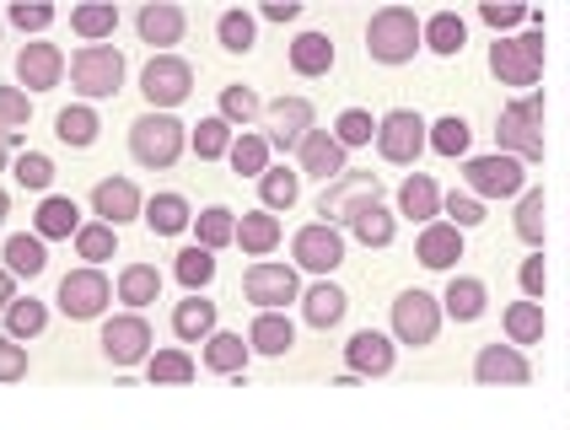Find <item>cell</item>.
<instances>
[{"label": "cell", "mask_w": 570, "mask_h": 430, "mask_svg": "<svg viewBox=\"0 0 570 430\" xmlns=\"http://www.w3.org/2000/svg\"><path fill=\"white\" fill-rule=\"evenodd\" d=\"M6 22H11L17 33H43V28L54 22V6H43V0H33V6H28V0H11V6H6Z\"/></svg>", "instance_id": "cell-55"}, {"label": "cell", "mask_w": 570, "mask_h": 430, "mask_svg": "<svg viewBox=\"0 0 570 430\" xmlns=\"http://www.w3.org/2000/svg\"><path fill=\"white\" fill-rule=\"evenodd\" d=\"M474 377L485 387H522L532 383V366L528 355L517 350V344H479V355H474Z\"/></svg>", "instance_id": "cell-19"}, {"label": "cell", "mask_w": 570, "mask_h": 430, "mask_svg": "<svg viewBox=\"0 0 570 430\" xmlns=\"http://www.w3.org/2000/svg\"><path fill=\"white\" fill-rule=\"evenodd\" d=\"M183 146H189V129L178 125L172 114H140V119L129 125V157L151 172L172 168V162L183 157Z\"/></svg>", "instance_id": "cell-4"}, {"label": "cell", "mask_w": 570, "mask_h": 430, "mask_svg": "<svg viewBox=\"0 0 570 430\" xmlns=\"http://www.w3.org/2000/svg\"><path fill=\"white\" fill-rule=\"evenodd\" d=\"M172 334L183 344H204L215 334V301H204V297L178 301V307H172Z\"/></svg>", "instance_id": "cell-40"}, {"label": "cell", "mask_w": 570, "mask_h": 430, "mask_svg": "<svg viewBox=\"0 0 570 430\" xmlns=\"http://www.w3.org/2000/svg\"><path fill=\"white\" fill-rule=\"evenodd\" d=\"M194 355L183 350V344H167V350H157L151 361H146V377H151V387H189L194 383Z\"/></svg>", "instance_id": "cell-38"}, {"label": "cell", "mask_w": 570, "mask_h": 430, "mask_svg": "<svg viewBox=\"0 0 570 430\" xmlns=\"http://www.w3.org/2000/svg\"><path fill=\"white\" fill-rule=\"evenodd\" d=\"M243 291H247V301H253L258 312H285L291 301H302V275H296V264L258 258V264H247Z\"/></svg>", "instance_id": "cell-9"}, {"label": "cell", "mask_w": 570, "mask_h": 430, "mask_svg": "<svg viewBox=\"0 0 570 430\" xmlns=\"http://www.w3.org/2000/svg\"><path fill=\"white\" fill-rule=\"evenodd\" d=\"M425 146H431V125H425L414 108H393V114L377 119V157H382V162L414 168Z\"/></svg>", "instance_id": "cell-7"}, {"label": "cell", "mask_w": 570, "mask_h": 430, "mask_svg": "<svg viewBox=\"0 0 570 430\" xmlns=\"http://www.w3.org/2000/svg\"><path fill=\"white\" fill-rule=\"evenodd\" d=\"M463 183H468V194L485 205V200H522L528 194V168L517 162V157H506V151H495V157H468L463 162Z\"/></svg>", "instance_id": "cell-6"}, {"label": "cell", "mask_w": 570, "mask_h": 430, "mask_svg": "<svg viewBox=\"0 0 570 430\" xmlns=\"http://www.w3.org/2000/svg\"><path fill=\"white\" fill-rule=\"evenodd\" d=\"M17 377H28V350L0 334V383H17Z\"/></svg>", "instance_id": "cell-58"}, {"label": "cell", "mask_w": 570, "mask_h": 430, "mask_svg": "<svg viewBox=\"0 0 570 430\" xmlns=\"http://www.w3.org/2000/svg\"><path fill=\"white\" fill-rule=\"evenodd\" d=\"M495 140L506 157H517L522 168L528 162H543V92H522L500 108V125H495Z\"/></svg>", "instance_id": "cell-1"}, {"label": "cell", "mask_w": 570, "mask_h": 430, "mask_svg": "<svg viewBox=\"0 0 570 430\" xmlns=\"http://www.w3.org/2000/svg\"><path fill=\"white\" fill-rule=\"evenodd\" d=\"M194 243L200 248H232L238 243V211H226V205H204L200 215H194Z\"/></svg>", "instance_id": "cell-42"}, {"label": "cell", "mask_w": 570, "mask_h": 430, "mask_svg": "<svg viewBox=\"0 0 570 430\" xmlns=\"http://www.w3.org/2000/svg\"><path fill=\"white\" fill-rule=\"evenodd\" d=\"M60 312L65 318H76V323H92V318H103L108 312V301H114V286H108V275L103 269H71L65 280H60Z\"/></svg>", "instance_id": "cell-13"}, {"label": "cell", "mask_w": 570, "mask_h": 430, "mask_svg": "<svg viewBox=\"0 0 570 430\" xmlns=\"http://www.w3.org/2000/svg\"><path fill=\"white\" fill-rule=\"evenodd\" d=\"M140 92H146L151 114H167V108H178L194 92V65L178 60V54H151L146 71H140Z\"/></svg>", "instance_id": "cell-10"}, {"label": "cell", "mask_w": 570, "mask_h": 430, "mask_svg": "<svg viewBox=\"0 0 570 430\" xmlns=\"http://www.w3.org/2000/svg\"><path fill=\"white\" fill-rule=\"evenodd\" d=\"M124 54L114 43H82L76 54H71V86H76V97L82 103H97V97H119L124 86Z\"/></svg>", "instance_id": "cell-5"}, {"label": "cell", "mask_w": 570, "mask_h": 430, "mask_svg": "<svg viewBox=\"0 0 570 430\" xmlns=\"http://www.w3.org/2000/svg\"><path fill=\"white\" fill-rule=\"evenodd\" d=\"M28 119H33V97L22 86H0V125H6V135H22Z\"/></svg>", "instance_id": "cell-54"}, {"label": "cell", "mask_w": 570, "mask_h": 430, "mask_svg": "<svg viewBox=\"0 0 570 430\" xmlns=\"http://www.w3.org/2000/svg\"><path fill=\"white\" fill-rule=\"evenodd\" d=\"M517 280H522V297L528 301H543V291H549V269H543V258H522Z\"/></svg>", "instance_id": "cell-59"}, {"label": "cell", "mask_w": 570, "mask_h": 430, "mask_svg": "<svg viewBox=\"0 0 570 430\" xmlns=\"http://www.w3.org/2000/svg\"><path fill=\"white\" fill-rule=\"evenodd\" d=\"M399 215L420 221V226H431L442 215V189H436L431 172H409L404 183H399Z\"/></svg>", "instance_id": "cell-25"}, {"label": "cell", "mask_w": 570, "mask_h": 430, "mask_svg": "<svg viewBox=\"0 0 570 430\" xmlns=\"http://www.w3.org/2000/svg\"><path fill=\"white\" fill-rule=\"evenodd\" d=\"M226 162H232V172L238 178H264L270 172V135H253V129H243L238 140H232V151H226Z\"/></svg>", "instance_id": "cell-43"}, {"label": "cell", "mask_w": 570, "mask_h": 430, "mask_svg": "<svg viewBox=\"0 0 570 430\" xmlns=\"http://www.w3.org/2000/svg\"><path fill=\"white\" fill-rule=\"evenodd\" d=\"M258 200H264V211H291L296 200H302V172L296 168H270L258 178Z\"/></svg>", "instance_id": "cell-46"}, {"label": "cell", "mask_w": 570, "mask_h": 430, "mask_svg": "<svg viewBox=\"0 0 570 430\" xmlns=\"http://www.w3.org/2000/svg\"><path fill=\"white\" fill-rule=\"evenodd\" d=\"M345 312H350V297L339 291V286H328V280H318L313 291H302V318L313 323V329H339L345 323Z\"/></svg>", "instance_id": "cell-31"}, {"label": "cell", "mask_w": 570, "mask_h": 430, "mask_svg": "<svg viewBox=\"0 0 570 430\" xmlns=\"http://www.w3.org/2000/svg\"><path fill=\"white\" fill-rule=\"evenodd\" d=\"M291 258H296V269L328 280V275L345 264V232L328 226V221H313V226H302V232L291 237Z\"/></svg>", "instance_id": "cell-14"}, {"label": "cell", "mask_w": 570, "mask_h": 430, "mask_svg": "<svg viewBox=\"0 0 570 430\" xmlns=\"http://www.w3.org/2000/svg\"><path fill=\"white\" fill-rule=\"evenodd\" d=\"M414 258H420L425 269H457V258H463V232H457L452 221H431V226H420V237H414Z\"/></svg>", "instance_id": "cell-22"}, {"label": "cell", "mask_w": 570, "mask_h": 430, "mask_svg": "<svg viewBox=\"0 0 570 430\" xmlns=\"http://www.w3.org/2000/svg\"><path fill=\"white\" fill-rule=\"evenodd\" d=\"M97 129H103V119H97V108H92V103H71V108H60V114H54V135H60L71 151L97 146Z\"/></svg>", "instance_id": "cell-37"}, {"label": "cell", "mask_w": 570, "mask_h": 430, "mask_svg": "<svg viewBox=\"0 0 570 430\" xmlns=\"http://www.w3.org/2000/svg\"><path fill=\"white\" fill-rule=\"evenodd\" d=\"M393 361H399V344L388 340V334H377V329H356L350 344H345V366H350L356 383L361 377H388Z\"/></svg>", "instance_id": "cell-17"}, {"label": "cell", "mask_w": 570, "mask_h": 430, "mask_svg": "<svg viewBox=\"0 0 570 430\" xmlns=\"http://www.w3.org/2000/svg\"><path fill=\"white\" fill-rule=\"evenodd\" d=\"M420 33H425V49H431V54H442V60H457V54L468 49V22H463L457 11H436V17H425V22H420Z\"/></svg>", "instance_id": "cell-35"}, {"label": "cell", "mask_w": 570, "mask_h": 430, "mask_svg": "<svg viewBox=\"0 0 570 430\" xmlns=\"http://www.w3.org/2000/svg\"><path fill=\"white\" fill-rule=\"evenodd\" d=\"M114 254H119V232H114V226H103V221H86L82 232H76V258H86V269L108 264Z\"/></svg>", "instance_id": "cell-50"}, {"label": "cell", "mask_w": 570, "mask_h": 430, "mask_svg": "<svg viewBox=\"0 0 570 430\" xmlns=\"http://www.w3.org/2000/svg\"><path fill=\"white\" fill-rule=\"evenodd\" d=\"M371 200H382V178L377 172H339L334 183H324V194H318V215H324L328 226H339V221H350V215L371 205Z\"/></svg>", "instance_id": "cell-12"}, {"label": "cell", "mask_w": 570, "mask_h": 430, "mask_svg": "<svg viewBox=\"0 0 570 430\" xmlns=\"http://www.w3.org/2000/svg\"><path fill=\"white\" fill-rule=\"evenodd\" d=\"M43 329H49V307L39 297H17L6 307V340L28 344V340H39Z\"/></svg>", "instance_id": "cell-44"}, {"label": "cell", "mask_w": 570, "mask_h": 430, "mask_svg": "<svg viewBox=\"0 0 570 430\" xmlns=\"http://www.w3.org/2000/svg\"><path fill=\"white\" fill-rule=\"evenodd\" d=\"M92 211L103 226H129V221H140L146 215V200H140V189L129 183V178H103L97 189H92Z\"/></svg>", "instance_id": "cell-20"}, {"label": "cell", "mask_w": 570, "mask_h": 430, "mask_svg": "<svg viewBox=\"0 0 570 430\" xmlns=\"http://www.w3.org/2000/svg\"><path fill=\"white\" fill-rule=\"evenodd\" d=\"M528 17H532L528 6H500V0H485V6H479V22L495 28V39H511V28H522Z\"/></svg>", "instance_id": "cell-56"}, {"label": "cell", "mask_w": 570, "mask_h": 430, "mask_svg": "<svg viewBox=\"0 0 570 430\" xmlns=\"http://www.w3.org/2000/svg\"><path fill=\"white\" fill-rule=\"evenodd\" d=\"M135 33L157 54H172V43H183V33H189V11L172 6V0H151V6L135 11Z\"/></svg>", "instance_id": "cell-16"}, {"label": "cell", "mask_w": 570, "mask_h": 430, "mask_svg": "<svg viewBox=\"0 0 570 430\" xmlns=\"http://www.w3.org/2000/svg\"><path fill=\"white\" fill-rule=\"evenodd\" d=\"M11 178H17V189L49 194V183H54V162H49L43 151H22V157L11 162Z\"/></svg>", "instance_id": "cell-53"}, {"label": "cell", "mask_w": 570, "mask_h": 430, "mask_svg": "<svg viewBox=\"0 0 570 430\" xmlns=\"http://www.w3.org/2000/svg\"><path fill=\"white\" fill-rule=\"evenodd\" d=\"M0 258H6V269L17 275V280H33L49 269V248H43L39 232H11L6 243H0Z\"/></svg>", "instance_id": "cell-29"}, {"label": "cell", "mask_w": 570, "mask_h": 430, "mask_svg": "<svg viewBox=\"0 0 570 430\" xmlns=\"http://www.w3.org/2000/svg\"><path fill=\"white\" fill-rule=\"evenodd\" d=\"M232 140H238V129L226 125L221 114L200 119V125H194V135H189V146H194V157H200V162H221V157L232 151Z\"/></svg>", "instance_id": "cell-47"}, {"label": "cell", "mask_w": 570, "mask_h": 430, "mask_svg": "<svg viewBox=\"0 0 570 430\" xmlns=\"http://www.w3.org/2000/svg\"><path fill=\"white\" fill-rule=\"evenodd\" d=\"M543 232H549V200H543V189H528L517 200V237L528 248H543Z\"/></svg>", "instance_id": "cell-49"}, {"label": "cell", "mask_w": 570, "mask_h": 430, "mask_svg": "<svg viewBox=\"0 0 570 430\" xmlns=\"http://www.w3.org/2000/svg\"><path fill=\"white\" fill-rule=\"evenodd\" d=\"M215 43H221L226 54H253V43H258V17L243 11V6L221 11V17H215Z\"/></svg>", "instance_id": "cell-41"}, {"label": "cell", "mask_w": 570, "mask_h": 430, "mask_svg": "<svg viewBox=\"0 0 570 430\" xmlns=\"http://www.w3.org/2000/svg\"><path fill=\"white\" fill-rule=\"evenodd\" d=\"M97 344H103V355H108L114 366H146V361L157 355V334H151V323H146L140 312H119V318H108Z\"/></svg>", "instance_id": "cell-11"}, {"label": "cell", "mask_w": 570, "mask_h": 430, "mask_svg": "<svg viewBox=\"0 0 570 430\" xmlns=\"http://www.w3.org/2000/svg\"><path fill=\"white\" fill-rule=\"evenodd\" d=\"M291 71H296V76H307V82L328 76V71H334V39L318 33V28L296 33V39H291Z\"/></svg>", "instance_id": "cell-26"}, {"label": "cell", "mask_w": 570, "mask_h": 430, "mask_svg": "<svg viewBox=\"0 0 570 430\" xmlns=\"http://www.w3.org/2000/svg\"><path fill=\"white\" fill-rule=\"evenodd\" d=\"M0 301H6V307L17 301V275H11V269H0Z\"/></svg>", "instance_id": "cell-61"}, {"label": "cell", "mask_w": 570, "mask_h": 430, "mask_svg": "<svg viewBox=\"0 0 570 430\" xmlns=\"http://www.w3.org/2000/svg\"><path fill=\"white\" fill-rule=\"evenodd\" d=\"M489 307V291L479 275H452L447 291H442V312H447L452 323H479Z\"/></svg>", "instance_id": "cell-24"}, {"label": "cell", "mask_w": 570, "mask_h": 430, "mask_svg": "<svg viewBox=\"0 0 570 430\" xmlns=\"http://www.w3.org/2000/svg\"><path fill=\"white\" fill-rule=\"evenodd\" d=\"M281 215H270L264 205L258 211H243L238 215V248H243L247 258H264V254H275L281 248Z\"/></svg>", "instance_id": "cell-27"}, {"label": "cell", "mask_w": 570, "mask_h": 430, "mask_svg": "<svg viewBox=\"0 0 570 430\" xmlns=\"http://www.w3.org/2000/svg\"><path fill=\"white\" fill-rule=\"evenodd\" d=\"M172 275H178V286H183L189 297H204V286L215 280V254L194 243V248H183V254L172 258Z\"/></svg>", "instance_id": "cell-45"}, {"label": "cell", "mask_w": 570, "mask_h": 430, "mask_svg": "<svg viewBox=\"0 0 570 430\" xmlns=\"http://www.w3.org/2000/svg\"><path fill=\"white\" fill-rule=\"evenodd\" d=\"M114 291H119V301L129 312H146L151 301L162 297V269H157V264H124Z\"/></svg>", "instance_id": "cell-30"}, {"label": "cell", "mask_w": 570, "mask_h": 430, "mask_svg": "<svg viewBox=\"0 0 570 430\" xmlns=\"http://www.w3.org/2000/svg\"><path fill=\"white\" fill-rule=\"evenodd\" d=\"M345 157H350V151L334 140V129H307V140L296 146V172H302V178H324V183H334L339 172H350Z\"/></svg>", "instance_id": "cell-18"}, {"label": "cell", "mask_w": 570, "mask_h": 430, "mask_svg": "<svg viewBox=\"0 0 570 430\" xmlns=\"http://www.w3.org/2000/svg\"><path fill=\"white\" fill-rule=\"evenodd\" d=\"M264 119H270V146H281V151L302 146L307 129H318L307 97H275V103H264Z\"/></svg>", "instance_id": "cell-21"}, {"label": "cell", "mask_w": 570, "mask_h": 430, "mask_svg": "<svg viewBox=\"0 0 570 430\" xmlns=\"http://www.w3.org/2000/svg\"><path fill=\"white\" fill-rule=\"evenodd\" d=\"M33 232H39L43 243H49V237H76V232H82L76 200H71V194H43V205L33 211Z\"/></svg>", "instance_id": "cell-32"}, {"label": "cell", "mask_w": 570, "mask_h": 430, "mask_svg": "<svg viewBox=\"0 0 570 430\" xmlns=\"http://www.w3.org/2000/svg\"><path fill=\"white\" fill-rule=\"evenodd\" d=\"M247 350H253V355L281 361V355L296 350V323H291L285 312H258V318L247 323Z\"/></svg>", "instance_id": "cell-23"}, {"label": "cell", "mask_w": 570, "mask_h": 430, "mask_svg": "<svg viewBox=\"0 0 570 430\" xmlns=\"http://www.w3.org/2000/svg\"><path fill=\"white\" fill-rule=\"evenodd\" d=\"M65 82V54H60V43H22L17 49V86L33 97V92H54V86Z\"/></svg>", "instance_id": "cell-15"}, {"label": "cell", "mask_w": 570, "mask_h": 430, "mask_svg": "<svg viewBox=\"0 0 570 430\" xmlns=\"http://www.w3.org/2000/svg\"><path fill=\"white\" fill-rule=\"evenodd\" d=\"M543 60H549L543 28H532V33H511V39H495V43H489V71H495V82H500V86H517V92H538Z\"/></svg>", "instance_id": "cell-3"}, {"label": "cell", "mask_w": 570, "mask_h": 430, "mask_svg": "<svg viewBox=\"0 0 570 430\" xmlns=\"http://www.w3.org/2000/svg\"><path fill=\"white\" fill-rule=\"evenodd\" d=\"M345 226H350V237H356L361 248H388V243H393V232H399V215L388 211L382 200H371V205H361Z\"/></svg>", "instance_id": "cell-33"}, {"label": "cell", "mask_w": 570, "mask_h": 430, "mask_svg": "<svg viewBox=\"0 0 570 430\" xmlns=\"http://www.w3.org/2000/svg\"><path fill=\"white\" fill-rule=\"evenodd\" d=\"M334 140H339L345 151H356V146H371V140H377V119H371L367 108H345V114L334 119Z\"/></svg>", "instance_id": "cell-52"}, {"label": "cell", "mask_w": 570, "mask_h": 430, "mask_svg": "<svg viewBox=\"0 0 570 430\" xmlns=\"http://www.w3.org/2000/svg\"><path fill=\"white\" fill-rule=\"evenodd\" d=\"M442 215H452V226H457V232H468V226H479V221H485V205H479L474 194H457V189H452V194H442Z\"/></svg>", "instance_id": "cell-57"}, {"label": "cell", "mask_w": 570, "mask_h": 430, "mask_svg": "<svg viewBox=\"0 0 570 430\" xmlns=\"http://www.w3.org/2000/svg\"><path fill=\"white\" fill-rule=\"evenodd\" d=\"M71 33L82 43H108L119 33V6H114V0H86V6H76V11H71Z\"/></svg>", "instance_id": "cell-34"}, {"label": "cell", "mask_w": 570, "mask_h": 430, "mask_svg": "<svg viewBox=\"0 0 570 430\" xmlns=\"http://www.w3.org/2000/svg\"><path fill=\"white\" fill-rule=\"evenodd\" d=\"M264 114V97L253 92V86H243V82H232V86H221V119L243 135L253 119Z\"/></svg>", "instance_id": "cell-48"}, {"label": "cell", "mask_w": 570, "mask_h": 430, "mask_svg": "<svg viewBox=\"0 0 570 430\" xmlns=\"http://www.w3.org/2000/svg\"><path fill=\"white\" fill-rule=\"evenodd\" d=\"M468 140H474V129H468V119L463 114H442L436 125H431V151L436 157H468Z\"/></svg>", "instance_id": "cell-51"}, {"label": "cell", "mask_w": 570, "mask_h": 430, "mask_svg": "<svg viewBox=\"0 0 570 430\" xmlns=\"http://www.w3.org/2000/svg\"><path fill=\"white\" fill-rule=\"evenodd\" d=\"M302 17V0H270L264 6V22H296Z\"/></svg>", "instance_id": "cell-60"}, {"label": "cell", "mask_w": 570, "mask_h": 430, "mask_svg": "<svg viewBox=\"0 0 570 430\" xmlns=\"http://www.w3.org/2000/svg\"><path fill=\"white\" fill-rule=\"evenodd\" d=\"M442 334V301L431 291H399L393 297V344H409V350H425Z\"/></svg>", "instance_id": "cell-8"}, {"label": "cell", "mask_w": 570, "mask_h": 430, "mask_svg": "<svg viewBox=\"0 0 570 430\" xmlns=\"http://www.w3.org/2000/svg\"><path fill=\"white\" fill-rule=\"evenodd\" d=\"M420 49H425V33H420V17H414L409 6H382V11H371L367 54L377 65H409Z\"/></svg>", "instance_id": "cell-2"}, {"label": "cell", "mask_w": 570, "mask_h": 430, "mask_svg": "<svg viewBox=\"0 0 570 430\" xmlns=\"http://www.w3.org/2000/svg\"><path fill=\"white\" fill-rule=\"evenodd\" d=\"M140 221H146L157 237H178V232H189V226H194V211H189V200H183V194H172V189H167V194H151V200H146V215H140Z\"/></svg>", "instance_id": "cell-36"}, {"label": "cell", "mask_w": 570, "mask_h": 430, "mask_svg": "<svg viewBox=\"0 0 570 430\" xmlns=\"http://www.w3.org/2000/svg\"><path fill=\"white\" fill-rule=\"evenodd\" d=\"M247 340L243 334H232V329H215L210 340H204V372H215V377H243L247 372Z\"/></svg>", "instance_id": "cell-28"}, {"label": "cell", "mask_w": 570, "mask_h": 430, "mask_svg": "<svg viewBox=\"0 0 570 430\" xmlns=\"http://www.w3.org/2000/svg\"><path fill=\"white\" fill-rule=\"evenodd\" d=\"M506 344H543V334H549V318H543V301H511L506 307Z\"/></svg>", "instance_id": "cell-39"}]
</instances>
